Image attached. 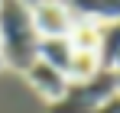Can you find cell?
<instances>
[{
  "label": "cell",
  "instance_id": "12",
  "mask_svg": "<svg viewBox=\"0 0 120 113\" xmlns=\"http://www.w3.org/2000/svg\"><path fill=\"white\" fill-rule=\"evenodd\" d=\"M117 91H120V74H117Z\"/></svg>",
  "mask_w": 120,
  "mask_h": 113
},
{
  "label": "cell",
  "instance_id": "11",
  "mask_svg": "<svg viewBox=\"0 0 120 113\" xmlns=\"http://www.w3.org/2000/svg\"><path fill=\"white\" fill-rule=\"evenodd\" d=\"M110 71H114V74H120V55L114 58V65H110Z\"/></svg>",
  "mask_w": 120,
  "mask_h": 113
},
{
  "label": "cell",
  "instance_id": "5",
  "mask_svg": "<svg viewBox=\"0 0 120 113\" xmlns=\"http://www.w3.org/2000/svg\"><path fill=\"white\" fill-rule=\"evenodd\" d=\"M68 7L78 19H94V23L120 19V0H68Z\"/></svg>",
  "mask_w": 120,
  "mask_h": 113
},
{
  "label": "cell",
  "instance_id": "4",
  "mask_svg": "<svg viewBox=\"0 0 120 113\" xmlns=\"http://www.w3.org/2000/svg\"><path fill=\"white\" fill-rule=\"evenodd\" d=\"M23 74H26V81L33 84V91H36L39 97H45L49 103H55V100L65 94V87H68V78L62 74L59 68H52V65L39 61V58H36Z\"/></svg>",
  "mask_w": 120,
  "mask_h": 113
},
{
  "label": "cell",
  "instance_id": "6",
  "mask_svg": "<svg viewBox=\"0 0 120 113\" xmlns=\"http://www.w3.org/2000/svg\"><path fill=\"white\" fill-rule=\"evenodd\" d=\"M71 55H75V49H71L68 36H59V39H39V52H36V58H39V61H45V65H52V68H59L62 74L68 71Z\"/></svg>",
  "mask_w": 120,
  "mask_h": 113
},
{
  "label": "cell",
  "instance_id": "2",
  "mask_svg": "<svg viewBox=\"0 0 120 113\" xmlns=\"http://www.w3.org/2000/svg\"><path fill=\"white\" fill-rule=\"evenodd\" d=\"M117 91V74L114 71H98L88 81H68L65 94L49 103V113H98V107Z\"/></svg>",
  "mask_w": 120,
  "mask_h": 113
},
{
  "label": "cell",
  "instance_id": "8",
  "mask_svg": "<svg viewBox=\"0 0 120 113\" xmlns=\"http://www.w3.org/2000/svg\"><path fill=\"white\" fill-rule=\"evenodd\" d=\"M120 55V19H110V23H101V45H98V58L101 68L110 71L114 58Z\"/></svg>",
  "mask_w": 120,
  "mask_h": 113
},
{
  "label": "cell",
  "instance_id": "3",
  "mask_svg": "<svg viewBox=\"0 0 120 113\" xmlns=\"http://www.w3.org/2000/svg\"><path fill=\"white\" fill-rule=\"evenodd\" d=\"M29 10H33V26H36L39 39L68 36L71 26H75V19H78L71 13V7L62 3V0H39V3H33Z\"/></svg>",
  "mask_w": 120,
  "mask_h": 113
},
{
  "label": "cell",
  "instance_id": "1",
  "mask_svg": "<svg viewBox=\"0 0 120 113\" xmlns=\"http://www.w3.org/2000/svg\"><path fill=\"white\" fill-rule=\"evenodd\" d=\"M39 52V32L26 0H0V61L13 71H26Z\"/></svg>",
  "mask_w": 120,
  "mask_h": 113
},
{
  "label": "cell",
  "instance_id": "10",
  "mask_svg": "<svg viewBox=\"0 0 120 113\" xmlns=\"http://www.w3.org/2000/svg\"><path fill=\"white\" fill-rule=\"evenodd\" d=\"M98 113H120V91H114V94L107 97V100L98 107Z\"/></svg>",
  "mask_w": 120,
  "mask_h": 113
},
{
  "label": "cell",
  "instance_id": "9",
  "mask_svg": "<svg viewBox=\"0 0 120 113\" xmlns=\"http://www.w3.org/2000/svg\"><path fill=\"white\" fill-rule=\"evenodd\" d=\"M98 71H104V68H101L98 52H75L71 61H68L65 78H68V81H88V78H94Z\"/></svg>",
  "mask_w": 120,
  "mask_h": 113
},
{
  "label": "cell",
  "instance_id": "7",
  "mask_svg": "<svg viewBox=\"0 0 120 113\" xmlns=\"http://www.w3.org/2000/svg\"><path fill=\"white\" fill-rule=\"evenodd\" d=\"M68 42L75 52H98L101 45V23L94 19H75L71 32H68Z\"/></svg>",
  "mask_w": 120,
  "mask_h": 113
}]
</instances>
